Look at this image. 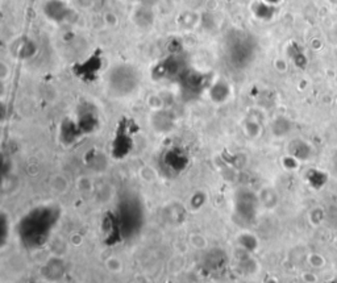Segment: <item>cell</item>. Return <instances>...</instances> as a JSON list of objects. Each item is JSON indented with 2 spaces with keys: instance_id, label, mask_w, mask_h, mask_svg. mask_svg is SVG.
<instances>
[{
  "instance_id": "1",
  "label": "cell",
  "mask_w": 337,
  "mask_h": 283,
  "mask_svg": "<svg viewBox=\"0 0 337 283\" xmlns=\"http://www.w3.org/2000/svg\"><path fill=\"white\" fill-rule=\"evenodd\" d=\"M139 83V74L130 66H119L115 67L109 77V86L115 92L129 93L136 88Z\"/></svg>"
},
{
  "instance_id": "2",
  "label": "cell",
  "mask_w": 337,
  "mask_h": 283,
  "mask_svg": "<svg viewBox=\"0 0 337 283\" xmlns=\"http://www.w3.org/2000/svg\"><path fill=\"white\" fill-rule=\"evenodd\" d=\"M231 40L227 44L228 48V56L231 61L245 65L248 62L249 54L252 53V41L248 38V34L245 32H238V33L231 34Z\"/></svg>"
},
{
  "instance_id": "3",
  "label": "cell",
  "mask_w": 337,
  "mask_h": 283,
  "mask_svg": "<svg viewBox=\"0 0 337 283\" xmlns=\"http://www.w3.org/2000/svg\"><path fill=\"white\" fill-rule=\"evenodd\" d=\"M140 2H143V3H146V4H150V3H154L155 0H140Z\"/></svg>"
}]
</instances>
